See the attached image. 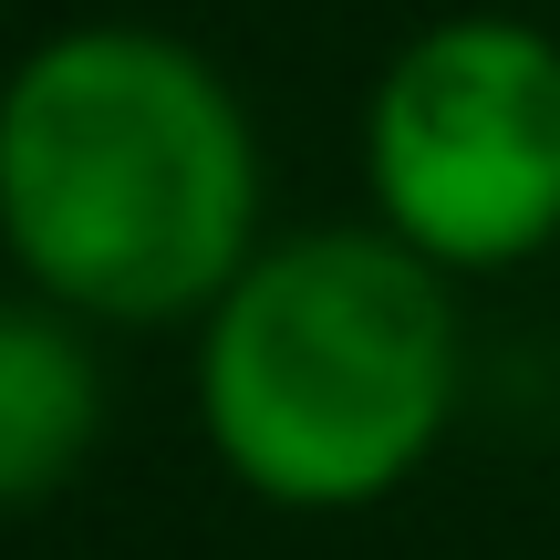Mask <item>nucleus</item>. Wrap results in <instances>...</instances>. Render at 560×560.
Returning a JSON list of instances; mask_svg holds the SVG:
<instances>
[{
  "instance_id": "7ed1b4c3",
  "label": "nucleus",
  "mask_w": 560,
  "mask_h": 560,
  "mask_svg": "<svg viewBox=\"0 0 560 560\" xmlns=\"http://www.w3.org/2000/svg\"><path fill=\"white\" fill-rule=\"evenodd\" d=\"M363 219L446 280H499L560 249V32L446 11L384 52L363 94Z\"/></svg>"
},
{
  "instance_id": "f257e3e1",
  "label": "nucleus",
  "mask_w": 560,
  "mask_h": 560,
  "mask_svg": "<svg viewBox=\"0 0 560 560\" xmlns=\"http://www.w3.org/2000/svg\"><path fill=\"white\" fill-rule=\"evenodd\" d=\"M240 83L156 21H62L0 73V260L94 332L198 322L270 240Z\"/></svg>"
},
{
  "instance_id": "20e7f679",
  "label": "nucleus",
  "mask_w": 560,
  "mask_h": 560,
  "mask_svg": "<svg viewBox=\"0 0 560 560\" xmlns=\"http://www.w3.org/2000/svg\"><path fill=\"white\" fill-rule=\"evenodd\" d=\"M104 446V353L62 301H0V509H42Z\"/></svg>"
},
{
  "instance_id": "f03ea898",
  "label": "nucleus",
  "mask_w": 560,
  "mask_h": 560,
  "mask_svg": "<svg viewBox=\"0 0 560 560\" xmlns=\"http://www.w3.org/2000/svg\"><path fill=\"white\" fill-rule=\"evenodd\" d=\"M187 332L219 478L291 520H353L416 488L467 395L457 280L374 219L260 240Z\"/></svg>"
}]
</instances>
